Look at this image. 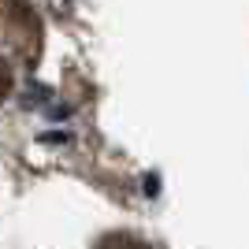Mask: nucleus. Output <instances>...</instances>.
<instances>
[{"mask_svg":"<svg viewBox=\"0 0 249 249\" xmlns=\"http://www.w3.org/2000/svg\"><path fill=\"white\" fill-rule=\"evenodd\" d=\"M0 41L15 49L22 60H37L41 52V19L30 0H0Z\"/></svg>","mask_w":249,"mask_h":249,"instance_id":"f257e3e1","label":"nucleus"},{"mask_svg":"<svg viewBox=\"0 0 249 249\" xmlns=\"http://www.w3.org/2000/svg\"><path fill=\"white\" fill-rule=\"evenodd\" d=\"M101 249H145L138 238H126V234H112V238H104Z\"/></svg>","mask_w":249,"mask_h":249,"instance_id":"f03ea898","label":"nucleus"},{"mask_svg":"<svg viewBox=\"0 0 249 249\" xmlns=\"http://www.w3.org/2000/svg\"><path fill=\"white\" fill-rule=\"evenodd\" d=\"M11 82H15V74H11V67H8V60H0V101L11 93Z\"/></svg>","mask_w":249,"mask_h":249,"instance_id":"7ed1b4c3","label":"nucleus"}]
</instances>
